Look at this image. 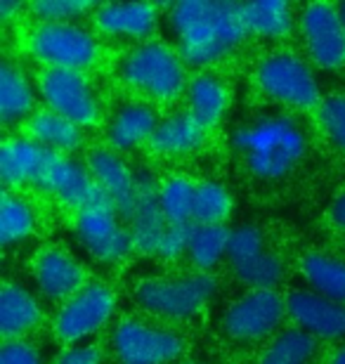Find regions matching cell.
Listing matches in <instances>:
<instances>
[{"mask_svg": "<svg viewBox=\"0 0 345 364\" xmlns=\"http://www.w3.org/2000/svg\"><path fill=\"white\" fill-rule=\"evenodd\" d=\"M116 308V294L105 282H87L78 294L62 303L57 312L53 331L62 343H76V341L100 331L112 317Z\"/></svg>", "mask_w": 345, "mask_h": 364, "instance_id": "obj_9", "label": "cell"}, {"mask_svg": "<svg viewBox=\"0 0 345 364\" xmlns=\"http://www.w3.org/2000/svg\"><path fill=\"white\" fill-rule=\"evenodd\" d=\"M126 225L139 253L161 256V249H164V242L173 225L164 215V208H161L159 201V189H154L147 180L137 182V199L130 215L126 218Z\"/></svg>", "mask_w": 345, "mask_h": 364, "instance_id": "obj_16", "label": "cell"}, {"mask_svg": "<svg viewBox=\"0 0 345 364\" xmlns=\"http://www.w3.org/2000/svg\"><path fill=\"white\" fill-rule=\"evenodd\" d=\"M41 187L55 192L64 203H69V206L76 210H83L87 206H95V203L109 201V196L102 192L97 180L92 178V173L83 168V166L73 164L71 159L60 154V151L53 154V161L48 166Z\"/></svg>", "mask_w": 345, "mask_h": 364, "instance_id": "obj_15", "label": "cell"}, {"mask_svg": "<svg viewBox=\"0 0 345 364\" xmlns=\"http://www.w3.org/2000/svg\"><path fill=\"white\" fill-rule=\"evenodd\" d=\"M319 121L334 147L345 154V92H331L319 102Z\"/></svg>", "mask_w": 345, "mask_h": 364, "instance_id": "obj_36", "label": "cell"}, {"mask_svg": "<svg viewBox=\"0 0 345 364\" xmlns=\"http://www.w3.org/2000/svg\"><path fill=\"white\" fill-rule=\"evenodd\" d=\"M339 10H341V19H343V24H345V3L339 5Z\"/></svg>", "mask_w": 345, "mask_h": 364, "instance_id": "obj_41", "label": "cell"}, {"mask_svg": "<svg viewBox=\"0 0 345 364\" xmlns=\"http://www.w3.org/2000/svg\"><path fill=\"white\" fill-rule=\"evenodd\" d=\"M216 287V279L206 272L152 277L137 284L135 301L154 317L192 319L213 298Z\"/></svg>", "mask_w": 345, "mask_h": 364, "instance_id": "obj_3", "label": "cell"}, {"mask_svg": "<svg viewBox=\"0 0 345 364\" xmlns=\"http://www.w3.org/2000/svg\"><path fill=\"white\" fill-rule=\"evenodd\" d=\"M33 210L28 208L24 199L12 194L10 189L3 192L0 199V239L3 246H12L14 242H21L33 232Z\"/></svg>", "mask_w": 345, "mask_h": 364, "instance_id": "obj_31", "label": "cell"}, {"mask_svg": "<svg viewBox=\"0 0 345 364\" xmlns=\"http://www.w3.org/2000/svg\"><path fill=\"white\" fill-rule=\"evenodd\" d=\"M232 230L227 225H194L187 256L199 272H208L227 256Z\"/></svg>", "mask_w": 345, "mask_h": 364, "instance_id": "obj_29", "label": "cell"}, {"mask_svg": "<svg viewBox=\"0 0 345 364\" xmlns=\"http://www.w3.org/2000/svg\"><path fill=\"white\" fill-rule=\"evenodd\" d=\"M0 364H43V362L36 346H31L24 338H17V341H3Z\"/></svg>", "mask_w": 345, "mask_h": 364, "instance_id": "obj_37", "label": "cell"}, {"mask_svg": "<svg viewBox=\"0 0 345 364\" xmlns=\"http://www.w3.org/2000/svg\"><path fill=\"white\" fill-rule=\"evenodd\" d=\"M159 5L152 3H123V5H97L92 12L95 24L102 33L144 38L156 28Z\"/></svg>", "mask_w": 345, "mask_h": 364, "instance_id": "obj_20", "label": "cell"}, {"mask_svg": "<svg viewBox=\"0 0 345 364\" xmlns=\"http://www.w3.org/2000/svg\"><path fill=\"white\" fill-rule=\"evenodd\" d=\"M265 244V232L258 225H241V228L232 230L230 246H227V260H230L232 270L260 258L267 251Z\"/></svg>", "mask_w": 345, "mask_h": 364, "instance_id": "obj_34", "label": "cell"}, {"mask_svg": "<svg viewBox=\"0 0 345 364\" xmlns=\"http://www.w3.org/2000/svg\"><path fill=\"white\" fill-rule=\"evenodd\" d=\"M159 128V119L154 109L147 105H128L114 116L112 126H109V140L114 147L130 149L137 147L139 142L152 140L154 130Z\"/></svg>", "mask_w": 345, "mask_h": 364, "instance_id": "obj_27", "label": "cell"}, {"mask_svg": "<svg viewBox=\"0 0 345 364\" xmlns=\"http://www.w3.org/2000/svg\"><path fill=\"white\" fill-rule=\"evenodd\" d=\"M305 50L319 69L345 67V24L339 5L310 3L300 10Z\"/></svg>", "mask_w": 345, "mask_h": 364, "instance_id": "obj_12", "label": "cell"}, {"mask_svg": "<svg viewBox=\"0 0 345 364\" xmlns=\"http://www.w3.org/2000/svg\"><path fill=\"white\" fill-rule=\"evenodd\" d=\"M289 317L298 329L307 331L314 338L339 341L345 338V305L329 301L310 289H296L286 296Z\"/></svg>", "mask_w": 345, "mask_h": 364, "instance_id": "obj_14", "label": "cell"}, {"mask_svg": "<svg viewBox=\"0 0 345 364\" xmlns=\"http://www.w3.org/2000/svg\"><path fill=\"white\" fill-rule=\"evenodd\" d=\"M194 192L196 182L187 178H171L159 187V201L171 225H194Z\"/></svg>", "mask_w": 345, "mask_h": 364, "instance_id": "obj_30", "label": "cell"}, {"mask_svg": "<svg viewBox=\"0 0 345 364\" xmlns=\"http://www.w3.org/2000/svg\"><path fill=\"white\" fill-rule=\"evenodd\" d=\"M298 270L310 291L345 305V258L312 249L300 256Z\"/></svg>", "mask_w": 345, "mask_h": 364, "instance_id": "obj_21", "label": "cell"}, {"mask_svg": "<svg viewBox=\"0 0 345 364\" xmlns=\"http://www.w3.org/2000/svg\"><path fill=\"white\" fill-rule=\"evenodd\" d=\"M319 353V338L303 329H286L265 346L258 364H314Z\"/></svg>", "mask_w": 345, "mask_h": 364, "instance_id": "obj_26", "label": "cell"}, {"mask_svg": "<svg viewBox=\"0 0 345 364\" xmlns=\"http://www.w3.org/2000/svg\"><path fill=\"white\" fill-rule=\"evenodd\" d=\"M286 270H289L286 260L277 251L267 249L260 258H255L251 263L241 265L232 272L237 274L239 282L248 284L251 289H275L277 284L284 282Z\"/></svg>", "mask_w": 345, "mask_h": 364, "instance_id": "obj_33", "label": "cell"}, {"mask_svg": "<svg viewBox=\"0 0 345 364\" xmlns=\"http://www.w3.org/2000/svg\"><path fill=\"white\" fill-rule=\"evenodd\" d=\"M41 92L48 109L76 123L78 128L95 126L100 121V105L80 71L46 67L41 71Z\"/></svg>", "mask_w": 345, "mask_h": 364, "instance_id": "obj_11", "label": "cell"}, {"mask_svg": "<svg viewBox=\"0 0 345 364\" xmlns=\"http://www.w3.org/2000/svg\"><path fill=\"white\" fill-rule=\"evenodd\" d=\"M43 324L41 303L33 294L14 282L0 287V331L5 341H17L28 336Z\"/></svg>", "mask_w": 345, "mask_h": 364, "instance_id": "obj_19", "label": "cell"}, {"mask_svg": "<svg viewBox=\"0 0 345 364\" xmlns=\"http://www.w3.org/2000/svg\"><path fill=\"white\" fill-rule=\"evenodd\" d=\"M203 133H206V130H203L192 116L178 114L159 123V128L154 130L149 144L156 154L180 156V154H189V151H194L199 147L203 140Z\"/></svg>", "mask_w": 345, "mask_h": 364, "instance_id": "obj_25", "label": "cell"}, {"mask_svg": "<svg viewBox=\"0 0 345 364\" xmlns=\"http://www.w3.org/2000/svg\"><path fill=\"white\" fill-rule=\"evenodd\" d=\"M327 364H345V343L341 348H336V350L329 355V362Z\"/></svg>", "mask_w": 345, "mask_h": 364, "instance_id": "obj_40", "label": "cell"}, {"mask_svg": "<svg viewBox=\"0 0 345 364\" xmlns=\"http://www.w3.org/2000/svg\"><path fill=\"white\" fill-rule=\"evenodd\" d=\"M168 19L178 36L180 57L196 67L218 62L246 38L241 3L185 0L168 7Z\"/></svg>", "mask_w": 345, "mask_h": 364, "instance_id": "obj_1", "label": "cell"}, {"mask_svg": "<svg viewBox=\"0 0 345 364\" xmlns=\"http://www.w3.org/2000/svg\"><path fill=\"white\" fill-rule=\"evenodd\" d=\"M97 5L83 0H36L28 5V12L41 19V24H71L80 14L95 12Z\"/></svg>", "mask_w": 345, "mask_h": 364, "instance_id": "obj_35", "label": "cell"}, {"mask_svg": "<svg viewBox=\"0 0 345 364\" xmlns=\"http://www.w3.org/2000/svg\"><path fill=\"white\" fill-rule=\"evenodd\" d=\"M255 83L270 100L289 107L310 109L319 107L322 102L317 81H314L307 62L289 50H277V53L262 57L255 67Z\"/></svg>", "mask_w": 345, "mask_h": 364, "instance_id": "obj_5", "label": "cell"}, {"mask_svg": "<svg viewBox=\"0 0 345 364\" xmlns=\"http://www.w3.org/2000/svg\"><path fill=\"white\" fill-rule=\"evenodd\" d=\"M76 235L100 260H119L135 249L133 235L112 201L76 210Z\"/></svg>", "mask_w": 345, "mask_h": 364, "instance_id": "obj_10", "label": "cell"}, {"mask_svg": "<svg viewBox=\"0 0 345 364\" xmlns=\"http://www.w3.org/2000/svg\"><path fill=\"white\" fill-rule=\"evenodd\" d=\"M28 50L53 69L83 71L97 62V43L73 24H38L28 33Z\"/></svg>", "mask_w": 345, "mask_h": 364, "instance_id": "obj_8", "label": "cell"}, {"mask_svg": "<svg viewBox=\"0 0 345 364\" xmlns=\"http://www.w3.org/2000/svg\"><path fill=\"white\" fill-rule=\"evenodd\" d=\"M232 213V196L218 182H196L194 225H227Z\"/></svg>", "mask_w": 345, "mask_h": 364, "instance_id": "obj_32", "label": "cell"}, {"mask_svg": "<svg viewBox=\"0 0 345 364\" xmlns=\"http://www.w3.org/2000/svg\"><path fill=\"white\" fill-rule=\"evenodd\" d=\"M31 274L38 289L53 301H69L87 284L85 267L57 244L43 246L31 258Z\"/></svg>", "mask_w": 345, "mask_h": 364, "instance_id": "obj_13", "label": "cell"}, {"mask_svg": "<svg viewBox=\"0 0 345 364\" xmlns=\"http://www.w3.org/2000/svg\"><path fill=\"white\" fill-rule=\"evenodd\" d=\"M234 149L251 178L279 182L303 164L307 137L289 116H260L234 133Z\"/></svg>", "mask_w": 345, "mask_h": 364, "instance_id": "obj_2", "label": "cell"}, {"mask_svg": "<svg viewBox=\"0 0 345 364\" xmlns=\"http://www.w3.org/2000/svg\"><path fill=\"white\" fill-rule=\"evenodd\" d=\"M286 310V298L275 289H251L225 310L220 329L227 338L251 343L265 341L279 329Z\"/></svg>", "mask_w": 345, "mask_h": 364, "instance_id": "obj_6", "label": "cell"}, {"mask_svg": "<svg viewBox=\"0 0 345 364\" xmlns=\"http://www.w3.org/2000/svg\"><path fill=\"white\" fill-rule=\"evenodd\" d=\"M112 346L121 364H171L185 353L178 333L135 317L121 319L114 329Z\"/></svg>", "mask_w": 345, "mask_h": 364, "instance_id": "obj_7", "label": "cell"}, {"mask_svg": "<svg viewBox=\"0 0 345 364\" xmlns=\"http://www.w3.org/2000/svg\"><path fill=\"white\" fill-rule=\"evenodd\" d=\"M187 114L199 123L203 130L213 128L223 119L227 105H230V92L218 76L201 74L196 76L187 88Z\"/></svg>", "mask_w": 345, "mask_h": 364, "instance_id": "obj_22", "label": "cell"}, {"mask_svg": "<svg viewBox=\"0 0 345 364\" xmlns=\"http://www.w3.org/2000/svg\"><path fill=\"white\" fill-rule=\"evenodd\" d=\"M55 364H102V353L95 346H76L62 353V358Z\"/></svg>", "mask_w": 345, "mask_h": 364, "instance_id": "obj_38", "label": "cell"}, {"mask_svg": "<svg viewBox=\"0 0 345 364\" xmlns=\"http://www.w3.org/2000/svg\"><path fill=\"white\" fill-rule=\"evenodd\" d=\"M28 135H31V142L41 144L46 149L60 151V154L76 149L83 142V133H80L76 123L64 119L53 109H38V112L31 114Z\"/></svg>", "mask_w": 345, "mask_h": 364, "instance_id": "obj_24", "label": "cell"}, {"mask_svg": "<svg viewBox=\"0 0 345 364\" xmlns=\"http://www.w3.org/2000/svg\"><path fill=\"white\" fill-rule=\"evenodd\" d=\"M33 114V90L19 67L3 62L0 67V116L3 123H12Z\"/></svg>", "mask_w": 345, "mask_h": 364, "instance_id": "obj_28", "label": "cell"}, {"mask_svg": "<svg viewBox=\"0 0 345 364\" xmlns=\"http://www.w3.org/2000/svg\"><path fill=\"white\" fill-rule=\"evenodd\" d=\"M293 5L284 0H258L241 3V21L246 33L262 38H284L293 26Z\"/></svg>", "mask_w": 345, "mask_h": 364, "instance_id": "obj_23", "label": "cell"}, {"mask_svg": "<svg viewBox=\"0 0 345 364\" xmlns=\"http://www.w3.org/2000/svg\"><path fill=\"white\" fill-rule=\"evenodd\" d=\"M121 78L149 100H173L185 90L182 57L159 41L130 50L121 62Z\"/></svg>", "mask_w": 345, "mask_h": 364, "instance_id": "obj_4", "label": "cell"}, {"mask_svg": "<svg viewBox=\"0 0 345 364\" xmlns=\"http://www.w3.org/2000/svg\"><path fill=\"white\" fill-rule=\"evenodd\" d=\"M329 220H331L336 230L345 232V189L331 201V206H329Z\"/></svg>", "mask_w": 345, "mask_h": 364, "instance_id": "obj_39", "label": "cell"}, {"mask_svg": "<svg viewBox=\"0 0 345 364\" xmlns=\"http://www.w3.org/2000/svg\"><path fill=\"white\" fill-rule=\"evenodd\" d=\"M53 154V149L41 147L31 140H5L0 151V176H3L5 189L19 187L24 182L43 185Z\"/></svg>", "mask_w": 345, "mask_h": 364, "instance_id": "obj_18", "label": "cell"}, {"mask_svg": "<svg viewBox=\"0 0 345 364\" xmlns=\"http://www.w3.org/2000/svg\"><path fill=\"white\" fill-rule=\"evenodd\" d=\"M87 171L97 180L102 192L109 196L121 218L126 220L137 199V182L121 156L112 149H92L87 154Z\"/></svg>", "mask_w": 345, "mask_h": 364, "instance_id": "obj_17", "label": "cell"}]
</instances>
